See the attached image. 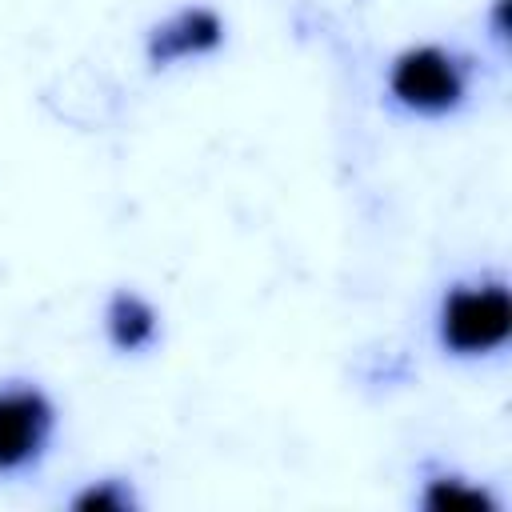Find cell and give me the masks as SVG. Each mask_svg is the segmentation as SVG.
<instances>
[{
  "mask_svg": "<svg viewBox=\"0 0 512 512\" xmlns=\"http://www.w3.org/2000/svg\"><path fill=\"white\" fill-rule=\"evenodd\" d=\"M56 432V404L36 384H0V476L40 464Z\"/></svg>",
  "mask_w": 512,
  "mask_h": 512,
  "instance_id": "obj_3",
  "label": "cell"
},
{
  "mask_svg": "<svg viewBox=\"0 0 512 512\" xmlns=\"http://www.w3.org/2000/svg\"><path fill=\"white\" fill-rule=\"evenodd\" d=\"M104 336L116 352L136 356L156 344L160 336V312L132 288H116L104 304Z\"/></svg>",
  "mask_w": 512,
  "mask_h": 512,
  "instance_id": "obj_5",
  "label": "cell"
},
{
  "mask_svg": "<svg viewBox=\"0 0 512 512\" xmlns=\"http://www.w3.org/2000/svg\"><path fill=\"white\" fill-rule=\"evenodd\" d=\"M512 332V300L504 280H472L452 284L436 308V340L444 352L460 360H476L500 352Z\"/></svg>",
  "mask_w": 512,
  "mask_h": 512,
  "instance_id": "obj_1",
  "label": "cell"
},
{
  "mask_svg": "<svg viewBox=\"0 0 512 512\" xmlns=\"http://www.w3.org/2000/svg\"><path fill=\"white\" fill-rule=\"evenodd\" d=\"M424 508L432 512H456V508H480V512H496V500L488 488H476L468 484L464 476H432L424 496H420Z\"/></svg>",
  "mask_w": 512,
  "mask_h": 512,
  "instance_id": "obj_6",
  "label": "cell"
},
{
  "mask_svg": "<svg viewBox=\"0 0 512 512\" xmlns=\"http://www.w3.org/2000/svg\"><path fill=\"white\" fill-rule=\"evenodd\" d=\"M72 508L76 512H124V508H136V496H132V488L124 480L108 476V480H96L84 492H76Z\"/></svg>",
  "mask_w": 512,
  "mask_h": 512,
  "instance_id": "obj_7",
  "label": "cell"
},
{
  "mask_svg": "<svg viewBox=\"0 0 512 512\" xmlns=\"http://www.w3.org/2000/svg\"><path fill=\"white\" fill-rule=\"evenodd\" d=\"M224 44V20L216 8L208 4H188L180 12H172L168 20H160L148 32L144 56L152 68H168L176 60H192V56H208Z\"/></svg>",
  "mask_w": 512,
  "mask_h": 512,
  "instance_id": "obj_4",
  "label": "cell"
},
{
  "mask_svg": "<svg viewBox=\"0 0 512 512\" xmlns=\"http://www.w3.org/2000/svg\"><path fill=\"white\" fill-rule=\"evenodd\" d=\"M388 96L416 116H448L468 96V60L444 44L404 48L388 68Z\"/></svg>",
  "mask_w": 512,
  "mask_h": 512,
  "instance_id": "obj_2",
  "label": "cell"
}]
</instances>
